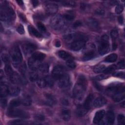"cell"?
Segmentation results:
<instances>
[{
    "label": "cell",
    "instance_id": "cell-24",
    "mask_svg": "<svg viewBox=\"0 0 125 125\" xmlns=\"http://www.w3.org/2000/svg\"><path fill=\"white\" fill-rule=\"evenodd\" d=\"M95 56H96L95 53L94 52V51H93V50L89 51L86 52L84 54L83 58V60L84 61H89V60L94 59L95 58Z\"/></svg>",
    "mask_w": 125,
    "mask_h": 125
},
{
    "label": "cell",
    "instance_id": "cell-34",
    "mask_svg": "<svg viewBox=\"0 0 125 125\" xmlns=\"http://www.w3.org/2000/svg\"><path fill=\"white\" fill-rule=\"evenodd\" d=\"M40 71L44 74H46L49 71V65L48 64L44 63H42L39 68Z\"/></svg>",
    "mask_w": 125,
    "mask_h": 125
},
{
    "label": "cell",
    "instance_id": "cell-38",
    "mask_svg": "<svg viewBox=\"0 0 125 125\" xmlns=\"http://www.w3.org/2000/svg\"><path fill=\"white\" fill-rule=\"evenodd\" d=\"M116 68V66L115 65H114V64L111 65L109 66L108 67H107V68H105V69H104V72L105 74H109V73H110L112 72L113 71H114Z\"/></svg>",
    "mask_w": 125,
    "mask_h": 125
},
{
    "label": "cell",
    "instance_id": "cell-4",
    "mask_svg": "<svg viewBox=\"0 0 125 125\" xmlns=\"http://www.w3.org/2000/svg\"><path fill=\"white\" fill-rule=\"evenodd\" d=\"M10 55L13 65L17 67L22 60V55L19 47L17 46L13 47L10 51Z\"/></svg>",
    "mask_w": 125,
    "mask_h": 125
},
{
    "label": "cell",
    "instance_id": "cell-57",
    "mask_svg": "<svg viewBox=\"0 0 125 125\" xmlns=\"http://www.w3.org/2000/svg\"><path fill=\"white\" fill-rule=\"evenodd\" d=\"M81 8L82 10H85L88 8V5L85 3H82L81 4Z\"/></svg>",
    "mask_w": 125,
    "mask_h": 125
},
{
    "label": "cell",
    "instance_id": "cell-43",
    "mask_svg": "<svg viewBox=\"0 0 125 125\" xmlns=\"http://www.w3.org/2000/svg\"><path fill=\"white\" fill-rule=\"evenodd\" d=\"M124 10V6L122 4H118L115 8V12L116 14H121Z\"/></svg>",
    "mask_w": 125,
    "mask_h": 125
},
{
    "label": "cell",
    "instance_id": "cell-48",
    "mask_svg": "<svg viewBox=\"0 0 125 125\" xmlns=\"http://www.w3.org/2000/svg\"><path fill=\"white\" fill-rule=\"evenodd\" d=\"M9 124H12V125H17V124H26L27 123L21 120H15L11 121Z\"/></svg>",
    "mask_w": 125,
    "mask_h": 125
},
{
    "label": "cell",
    "instance_id": "cell-21",
    "mask_svg": "<svg viewBox=\"0 0 125 125\" xmlns=\"http://www.w3.org/2000/svg\"><path fill=\"white\" fill-rule=\"evenodd\" d=\"M61 117L64 121H68L71 118L70 110L67 109H63L61 111Z\"/></svg>",
    "mask_w": 125,
    "mask_h": 125
},
{
    "label": "cell",
    "instance_id": "cell-6",
    "mask_svg": "<svg viewBox=\"0 0 125 125\" xmlns=\"http://www.w3.org/2000/svg\"><path fill=\"white\" fill-rule=\"evenodd\" d=\"M85 38L82 35H76L75 39L71 43V49L73 51H79L83 48L85 45Z\"/></svg>",
    "mask_w": 125,
    "mask_h": 125
},
{
    "label": "cell",
    "instance_id": "cell-58",
    "mask_svg": "<svg viewBox=\"0 0 125 125\" xmlns=\"http://www.w3.org/2000/svg\"><path fill=\"white\" fill-rule=\"evenodd\" d=\"M118 21L120 24H123L124 23V18L122 16H120L118 17Z\"/></svg>",
    "mask_w": 125,
    "mask_h": 125
},
{
    "label": "cell",
    "instance_id": "cell-50",
    "mask_svg": "<svg viewBox=\"0 0 125 125\" xmlns=\"http://www.w3.org/2000/svg\"><path fill=\"white\" fill-rule=\"evenodd\" d=\"M17 32L20 34H23L25 32L23 26L21 24H19L17 28Z\"/></svg>",
    "mask_w": 125,
    "mask_h": 125
},
{
    "label": "cell",
    "instance_id": "cell-45",
    "mask_svg": "<svg viewBox=\"0 0 125 125\" xmlns=\"http://www.w3.org/2000/svg\"><path fill=\"white\" fill-rule=\"evenodd\" d=\"M45 80L46 81V82L47 85H48L50 86H52L53 85L54 83H53V79L51 77L48 76L45 77Z\"/></svg>",
    "mask_w": 125,
    "mask_h": 125
},
{
    "label": "cell",
    "instance_id": "cell-25",
    "mask_svg": "<svg viewBox=\"0 0 125 125\" xmlns=\"http://www.w3.org/2000/svg\"><path fill=\"white\" fill-rule=\"evenodd\" d=\"M58 56L63 60L67 61L68 59L73 58L71 55L64 50H60L58 52Z\"/></svg>",
    "mask_w": 125,
    "mask_h": 125
},
{
    "label": "cell",
    "instance_id": "cell-14",
    "mask_svg": "<svg viewBox=\"0 0 125 125\" xmlns=\"http://www.w3.org/2000/svg\"><path fill=\"white\" fill-rule=\"evenodd\" d=\"M58 6L54 3H49L45 6V11L48 15H54L58 11Z\"/></svg>",
    "mask_w": 125,
    "mask_h": 125
},
{
    "label": "cell",
    "instance_id": "cell-5",
    "mask_svg": "<svg viewBox=\"0 0 125 125\" xmlns=\"http://www.w3.org/2000/svg\"><path fill=\"white\" fill-rule=\"evenodd\" d=\"M50 24L52 28L55 30H60L62 29L65 24V21L63 18L60 15H55L53 16L50 21Z\"/></svg>",
    "mask_w": 125,
    "mask_h": 125
},
{
    "label": "cell",
    "instance_id": "cell-62",
    "mask_svg": "<svg viewBox=\"0 0 125 125\" xmlns=\"http://www.w3.org/2000/svg\"><path fill=\"white\" fill-rule=\"evenodd\" d=\"M17 2L20 5H22L23 4V2L22 0H17Z\"/></svg>",
    "mask_w": 125,
    "mask_h": 125
},
{
    "label": "cell",
    "instance_id": "cell-51",
    "mask_svg": "<svg viewBox=\"0 0 125 125\" xmlns=\"http://www.w3.org/2000/svg\"><path fill=\"white\" fill-rule=\"evenodd\" d=\"M35 118L36 119V120L37 121L41 122V121H44L45 117H44V116L43 115H42V114H37V115H36Z\"/></svg>",
    "mask_w": 125,
    "mask_h": 125
},
{
    "label": "cell",
    "instance_id": "cell-55",
    "mask_svg": "<svg viewBox=\"0 0 125 125\" xmlns=\"http://www.w3.org/2000/svg\"><path fill=\"white\" fill-rule=\"evenodd\" d=\"M124 72H115L113 74V75L115 77H123L124 78Z\"/></svg>",
    "mask_w": 125,
    "mask_h": 125
},
{
    "label": "cell",
    "instance_id": "cell-29",
    "mask_svg": "<svg viewBox=\"0 0 125 125\" xmlns=\"http://www.w3.org/2000/svg\"><path fill=\"white\" fill-rule=\"evenodd\" d=\"M75 18V13L73 11H68L63 15L64 19L67 21H72Z\"/></svg>",
    "mask_w": 125,
    "mask_h": 125
},
{
    "label": "cell",
    "instance_id": "cell-17",
    "mask_svg": "<svg viewBox=\"0 0 125 125\" xmlns=\"http://www.w3.org/2000/svg\"><path fill=\"white\" fill-rule=\"evenodd\" d=\"M106 100L103 97H99L97 98L93 102V104L95 107H101L105 104Z\"/></svg>",
    "mask_w": 125,
    "mask_h": 125
},
{
    "label": "cell",
    "instance_id": "cell-49",
    "mask_svg": "<svg viewBox=\"0 0 125 125\" xmlns=\"http://www.w3.org/2000/svg\"><path fill=\"white\" fill-rule=\"evenodd\" d=\"M118 123L121 125H124L125 124V116L123 114H119L118 116Z\"/></svg>",
    "mask_w": 125,
    "mask_h": 125
},
{
    "label": "cell",
    "instance_id": "cell-1",
    "mask_svg": "<svg viewBox=\"0 0 125 125\" xmlns=\"http://www.w3.org/2000/svg\"><path fill=\"white\" fill-rule=\"evenodd\" d=\"M86 83L85 77L83 75H80L73 89V97L77 101H81L83 98L86 88Z\"/></svg>",
    "mask_w": 125,
    "mask_h": 125
},
{
    "label": "cell",
    "instance_id": "cell-59",
    "mask_svg": "<svg viewBox=\"0 0 125 125\" xmlns=\"http://www.w3.org/2000/svg\"><path fill=\"white\" fill-rule=\"evenodd\" d=\"M31 2L34 7H36L39 5V1L37 0H32Z\"/></svg>",
    "mask_w": 125,
    "mask_h": 125
},
{
    "label": "cell",
    "instance_id": "cell-30",
    "mask_svg": "<svg viewBox=\"0 0 125 125\" xmlns=\"http://www.w3.org/2000/svg\"><path fill=\"white\" fill-rule=\"evenodd\" d=\"M117 59V55L115 53H112L107 56H106L104 59V61L107 62H115Z\"/></svg>",
    "mask_w": 125,
    "mask_h": 125
},
{
    "label": "cell",
    "instance_id": "cell-61",
    "mask_svg": "<svg viewBox=\"0 0 125 125\" xmlns=\"http://www.w3.org/2000/svg\"><path fill=\"white\" fill-rule=\"evenodd\" d=\"M55 46L57 47H59L61 46V42L59 40H57L55 42Z\"/></svg>",
    "mask_w": 125,
    "mask_h": 125
},
{
    "label": "cell",
    "instance_id": "cell-56",
    "mask_svg": "<svg viewBox=\"0 0 125 125\" xmlns=\"http://www.w3.org/2000/svg\"><path fill=\"white\" fill-rule=\"evenodd\" d=\"M105 78V77L104 75H99L95 77V79L98 81H101Z\"/></svg>",
    "mask_w": 125,
    "mask_h": 125
},
{
    "label": "cell",
    "instance_id": "cell-12",
    "mask_svg": "<svg viewBox=\"0 0 125 125\" xmlns=\"http://www.w3.org/2000/svg\"><path fill=\"white\" fill-rule=\"evenodd\" d=\"M36 47L35 44L30 42L24 43L22 46L23 52L25 55H28L32 54L36 50Z\"/></svg>",
    "mask_w": 125,
    "mask_h": 125
},
{
    "label": "cell",
    "instance_id": "cell-22",
    "mask_svg": "<svg viewBox=\"0 0 125 125\" xmlns=\"http://www.w3.org/2000/svg\"><path fill=\"white\" fill-rule=\"evenodd\" d=\"M88 110L83 105H79L76 109V113L78 116L83 117L87 113Z\"/></svg>",
    "mask_w": 125,
    "mask_h": 125
},
{
    "label": "cell",
    "instance_id": "cell-42",
    "mask_svg": "<svg viewBox=\"0 0 125 125\" xmlns=\"http://www.w3.org/2000/svg\"><path fill=\"white\" fill-rule=\"evenodd\" d=\"M62 3L63 5L69 6V7H74L76 5V3L75 1L72 0H67V1H64L62 2Z\"/></svg>",
    "mask_w": 125,
    "mask_h": 125
},
{
    "label": "cell",
    "instance_id": "cell-13",
    "mask_svg": "<svg viewBox=\"0 0 125 125\" xmlns=\"http://www.w3.org/2000/svg\"><path fill=\"white\" fill-rule=\"evenodd\" d=\"M86 24L89 28L93 30H97L100 27V24L98 21L93 18H90L86 20Z\"/></svg>",
    "mask_w": 125,
    "mask_h": 125
},
{
    "label": "cell",
    "instance_id": "cell-54",
    "mask_svg": "<svg viewBox=\"0 0 125 125\" xmlns=\"http://www.w3.org/2000/svg\"><path fill=\"white\" fill-rule=\"evenodd\" d=\"M82 22L80 21H76L73 24V27L74 28H77L82 25Z\"/></svg>",
    "mask_w": 125,
    "mask_h": 125
},
{
    "label": "cell",
    "instance_id": "cell-11",
    "mask_svg": "<svg viewBox=\"0 0 125 125\" xmlns=\"http://www.w3.org/2000/svg\"><path fill=\"white\" fill-rule=\"evenodd\" d=\"M70 78L67 74H64L58 80V86L61 88H66L70 84Z\"/></svg>",
    "mask_w": 125,
    "mask_h": 125
},
{
    "label": "cell",
    "instance_id": "cell-33",
    "mask_svg": "<svg viewBox=\"0 0 125 125\" xmlns=\"http://www.w3.org/2000/svg\"><path fill=\"white\" fill-rule=\"evenodd\" d=\"M105 65L103 64H99L96 65L93 69L94 72L96 73H99L102 72H104V69H105Z\"/></svg>",
    "mask_w": 125,
    "mask_h": 125
},
{
    "label": "cell",
    "instance_id": "cell-53",
    "mask_svg": "<svg viewBox=\"0 0 125 125\" xmlns=\"http://www.w3.org/2000/svg\"><path fill=\"white\" fill-rule=\"evenodd\" d=\"M6 100L5 97H0V104L3 107H4L6 105Z\"/></svg>",
    "mask_w": 125,
    "mask_h": 125
},
{
    "label": "cell",
    "instance_id": "cell-19",
    "mask_svg": "<svg viewBox=\"0 0 125 125\" xmlns=\"http://www.w3.org/2000/svg\"><path fill=\"white\" fill-rule=\"evenodd\" d=\"M9 90L8 86L4 83L1 82L0 85V97H5L9 94Z\"/></svg>",
    "mask_w": 125,
    "mask_h": 125
},
{
    "label": "cell",
    "instance_id": "cell-7",
    "mask_svg": "<svg viewBox=\"0 0 125 125\" xmlns=\"http://www.w3.org/2000/svg\"><path fill=\"white\" fill-rule=\"evenodd\" d=\"M110 50L109 38L107 35H104L101 40L100 44L99 47V53L101 55L107 53Z\"/></svg>",
    "mask_w": 125,
    "mask_h": 125
},
{
    "label": "cell",
    "instance_id": "cell-39",
    "mask_svg": "<svg viewBox=\"0 0 125 125\" xmlns=\"http://www.w3.org/2000/svg\"><path fill=\"white\" fill-rule=\"evenodd\" d=\"M66 65L70 68H74L76 67V63L73 61V58L70 59L66 61Z\"/></svg>",
    "mask_w": 125,
    "mask_h": 125
},
{
    "label": "cell",
    "instance_id": "cell-23",
    "mask_svg": "<svg viewBox=\"0 0 125 125\" xmlns=\"http://www.w3.org/2000/svg\"><path fill=\"white\" fill-rule=\"evenodd\" d=\"M106 120L108 124L112 125L114 124L115 121V115L112 111L109 110L107 112Z\"/></svg>",
    "mask_w": 125,
    "mask_h": 125
},
{
    "label": "cell",
    "instance_id": "cell-32",
    "mask_svg": "<svg viewBox=\"0 0 125 125\" xmlns=\"http://www.w3.org/2000/svg\"><path fill=\"white\" fill-rule=\"evenodd\" d=\"M21 104L24 106H30L32 104V100L28 96L24 97L22 100H21Z\"/></svg>",
    "mask_w": 125,
    "mask_h": 125
},
{
    "label": "cell",
    "instance_id": "cell-28",
    "mask_svg": "<svg viewBox=\"0 0 125 125\" xmlns=\"http://www.w3.org/2000/svg\"><path fill=\"white\" fill-rule=\"evenodd\" d=\"M20 92V88L17 86L11 87L9 90V94L12 96H16Z\"/></svg>",
    "mask_w": 125,
    "mask_h": 125
},
{
    "label": "cell",
    "instance_id": "cell-31",
    "mask_svg": "<svg viewBox=\"0 0 125 125\" xmlns=\"http://www.w3.org/2000/svg\"><path fill=\"white\" fill-rule=\"evenodd\" d=\"M21 104V100L18 99H14L10 101L9 103V106L10 107L15 108L19 106Z\"/></svg>",
    "mask_w": 125,
    "mask_h": 125
},
{
    "label": "cell",
    "instance_id": "cell-26",
    "mask_svg": "<svg viewBox=\"0 0 125 125\" xmlns=\"http://www.w3.org/2000/svg\"><path fill=\"white\" fill-rule=\"evenodd\" d=\"M45 103L48 105H53L56 102V100L54 96L50 94H47L45 95Z\"/></svg>",
    "mask_w": 125,
    "mask_h": 125
},
{
    "label": "cell",
    "instance_id": "cell-35",
    "mask_svg": "<svg viewBox=\"0 0 125 125\" xmlns=\"http://www.w3.org/2000/svg\"><path fill=\"white\" fill-rule=\"evenodd\" d=\"M36 81H37V85H38L39 87L41 88H44L47 85L45 79H43L42 78H39Z\"/></svg>",
    "mask_w": 125,
    "mask_h": 125
},
{
    "label": "cell",
    "instance_id": "cell-2",
    "mask_svg": "<svg viewBox=\"0 0 125 125\" xmlns=\"http://www.w3.org/2000/svg\"><path fill=\"white\" fill-rule=\"evenodd\" d=\"M0 17L2 21L8 23H12L15 19L14 11L6 2L1 5Z\"/></svg>",
    "mask_w": 125,
    "mask_h": 125
},
{
    "label": "cell",
    "instance_id": "cell-8",
    "mask_svg": "<svg viewBox=\"0 0 125 125\" xmlns=\"http://www.w3.org/2000/svg\"><path fill=\"white\" fill-rule=\"evenodd\" d=\"M7 115L10 117H19L24 119L28 118L29 117L28 113L25 111L12 107L8 110Z\"/></svg>",
    "mask_w": 125,
    "mask_h": 125
},
{
    "label": "cell",
    "instance_id": "cell-41",
    "mask_svg": "<svg viewBox=\"0 0 125 125\" xmlns=\"http://www.w3.org/2000/svg\"><path fill=\"white\" fill-rule=\"evenodd\" d=\"M1 58L2 61L5 63V64H9L10 59L7 54H5V53L2 54L1 56Z\"/></svg>",
    "mask_w": 125,
    "mask_h": 125
},
{
    "label": "cell",
    "instance_id": "cell-10",
    "mask_svg": "<svg viewBox=\"0 0 125 125\" xmlns=\"http://www.w3.org/2000/svg\"><path fill=\"white\" fill-rule=\"evenodd\" d=\"M11 82L14 84H24L26 83L25 80L23 77H21L19 74L14 72L9 77Z\"/></svg>",
    "mask_w": 125,
    "mask_h": 125
},
{
    "label": "cell",
    "instance_id": "cell-40",
    "mask_svg": "<svg viewBox=\"0 0 125 125\" xmlns=\"http://www.w3.org/2000/svg\"><path fill=\"white\" fill-rule=\"evenodd\" d=\"M37 26L39 30L42 33H45L46 32V29L44 25L41 22H38L37 24Z\"/></svg>",
    "mask_w": 125,
    "mask_h": 125
},
{
    "label": "cell",
    "instance_id": "cell-9",
    "mask_svg": "<svg viewBox=\"0 0 125 125\" xmlns=\"http://www.w3.org/2000/svg\"><path fill=\"white\" fill-rule=\"evenodd\" d=\"M64 74H65L64 69L62 66L56 65L52 70V78L55 80H58Z\"/></svg>",
    "mask_w": 125,
    "mask_h": 125
},
{
    "label": "cell",
    "instance_id": "cell-63",
    "mask_svg": "<svg viewBox=\"0 0 125 125\" xmlns=\"http://www.w3.org/2000/svg\"><path fill=\"white\" fill-rule=\"evenodd\" d=\"M121 106H122V107H125V102H123L122 103H121Z\"/></svg>",
    "mask_w": 125,
    "mask_h": 125
},
{
    "label": "cell",
    "instance_id": "cell-44",
    "mask_svg": "<svg viewBox=\"0 0 125 125\" xmlns=\"http://www.w3.org/2000/svg\"><path fill=\"white\" fill-rule=\"evenodd\" d=\"M110 36L112 38V39L114 41L116 40L117 38L118 37V32L117 30H112L110 32Z\"/></svg>",
    "mask_w": 125,
    "mask_h": 125
},
{
    "label": "cell",
    "instance_id": "cell-52",
    "mask_svg": "<svg viewBox=\"0 0 125 125\" xmlns=\"http://www.w3.org/2000/svg\"><path fill=\"white\" fill-rule=\"evenodd\" d=\"M117 67L120 69H124L125 68V61L124 59L122 60L118 63Z\"/></svg>",
    "mask_w": 125,
    "mask_h": 125
},
{
    "label": "cell",
    "instance_id": "cell-15",
    "mask_svg": "<svg viewBox=\"0 0 125 125\" xmlns=\"http://www.w3.org/2000/svg\"><path fill=\"white\" fill-rule=\"evenodd\" d=\"M122 90H125V88L124 86L122 87L120 85L111 86L108 87L106 89L107 93L110 95H112V96L116 92Z\"/></svg>",
    "mask_w": 125,
    "mask_h": 125
},
{
    "label": "cell",
    "instance_id": "cell-16",
    "mask_svg": "<svg viewBox=\"0 0 125 125\" xmlns=\"http://www.w3.org/2000/svg\"><path fill=\"white\" fill-rule=\"evenodd\" d=\"M105 114V111L104 110H100L97 111L94 117L93 122L94 124L99 123L103 119Z\"/></svg>",
    "mask_w": 125,
    "mask_h": 125
},
{
    "label": "cell",
    "instance_id": "cell-60",
    "mask_svg": "<svg viewBox=\"0 0 125 125\" xmlns=\"http://www.w3.org/2000/svg\"><path fill=\"white\" fill-rule=\"evenodd\" d=\"M19 17L21 18V20L23 21H26V18H25V17L24 16V15H23L22 14H20V15H19Z\"/></svg>",
    "mask_w": 125,
    "mask_h": 125
},
{
    "label": "cell",
    "instance_id": "cell-36",
    "mask_svg": "<svg viewBox=\"0 0 125 125\" xmlns=\"http://www.w3.org/2000/svg\"><path fill=\"white\" fill-rule=\"evenodd\" d=\"M38 78V75L36 70H32L29 73V79L31 82H35Z\"/></svg>",
    "mask_w": 125,
    "mask_h": 125
},
{
    "label": "cell",
    "instance_id": "cell-46",
    "mask_svg": "<svg viewBox=\"0 0 125 125\" xmlns=\"http://www.w3.org/2000/svg\"><path fill=\"white\" fill-rule=\"evenodd\" d=\"M104 10L101 8H98L95 11V13L98 16H103L104 14Z\"/></svg>",
    "mask_w": 125,
    "mask_h": 125
},
{
    "label": "cell",
    "instance_id": "cell-47",
    "mask_svg": "<svg viewBox=\"0 0 125 125\" xmlns=\"http://www.w3.org/2000/svg\"><path fill=\"white\" fill-rule=\"evenodd\" d=\"M20 71L23 75H24L26 72V65L25 63L22 64L20 67Z\"/></svg>",
    "mask_w": 125,
    "mask_h": 125
},
{
    "label": "cell",
    "instance_id": "cell-37",
    "mask_svg": "<svg viewBox=\"0 0 125 125\" xmlns=\"http://www.w3.org/2000/svg\"><path fill=\"white\" fill-rule=\"evenodd\" d=\"M5 72L6 73V74L7 75V76L8 77H10L11 75L13 74V73L14 72L13 69L12 68V67H11L10 64H5Z\"/></svg>",
    "mask_w": 125,
    "mask_h": 125
},
{
    "label": "cell",
    "instance_id": "cell-18",
    "mask_svg": "<svg viewBox=\"0 0 125 125\" xmlns=\"http://www.w3.org/2000/svg\"><path fill=\"white\" fill-rule=\"evenodd\" d=\"M112 98L114 102H118L124 100L125 98V90L116 92L112 95Z\"/></svg>",
    "mask_w": 125,
    "mask_h": 125
},
{
    "label": "cell",
    "instance_id": "cell-3",
    "mask_svg": "<svg viewBox=\"0 0 125 125\" xmlns=\"http://www.w3.org/2000/svg\"><path fill=\"white\" fill-rule=\"evenodd\" d=\"M45 57V55L42 52H35L28 60V66L32 70H36L42 64Z\"/></svg>",
    "mask_w": 125,
    "mask_h": 125
},
{
    "label": "cell",
    "instance_id": "cell-20",
    "mask_svg": "<svg viewBox=\"0 0 125 125\" xmlns=\"http://www.w3.org/2000/svg\"><path fill=\"white\" fill-rule=\"evenodd\" d=\"M93 100V95L92 94H89L86 98L83 104V106L86 108L87 110H89L92 105V102Z\"/></svg>",
    "mask_w": 125,
    "mask_h": 125
},
{
    "label": "cell",
    "instance_id": "cell-27",
    "mask_svg": "<svg viewBox=\"0 0 125 125\" xmlns=\"http://www.w3.org/2000/svg\"><path fill=\"white\" fill-rule=\"evenodd\" d=\"M28 29L30 35H32L37 38H41L42 37L41 34L32 26L29 25L28 27Z\"/></svg>",
    "mask_w": 125,
    "mask_h": 125
}]
</instances>
